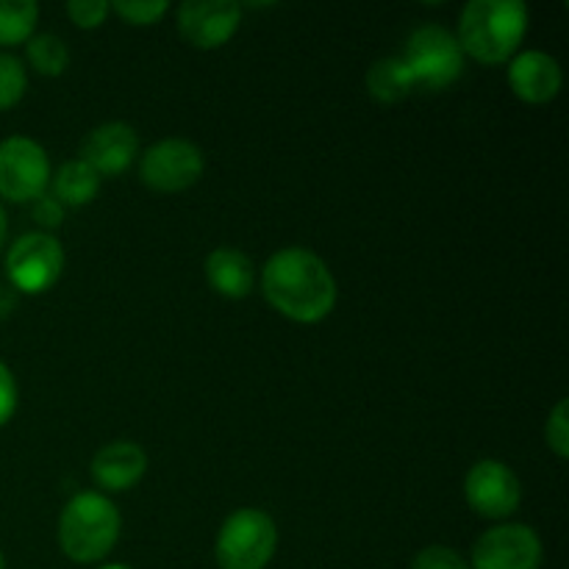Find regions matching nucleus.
Instances as JSON below:
<instances>
[{
  "mask_svg": "<svg viewBox=\"0 0 569 569\" xmlns=\"http://www.w3.org/2000/svg\"><path fill=\"white\" fill-rule=\"evenodd\" d=\"M109 3L106 0H70L67 3V14L76 22L78 28H98L103 26V20L109 17Z\"/></svg>",
  "mask_w": 569,
  "mask_h": 569,
  "instance_id": "obj_24",
  "label": "nucleus"
},
{
  "mask_svg": "<svg viewBox=\"0 0 569 569\" xmlns=\"http://www.w3.org/2000/svg\"><path fill=\"white\" fill-rule=\"evenodd\" d=\"M64 270V250L50 233H22L6 253V276L26 295L48 292Z\"/></svg>",
  "mask_w": 569,
  "mask_h": 569,
  "instance_id": "obj_6",
  "label": "nucleus"
},
{
  "mask_svg": "<svg viewBox=\"0 0 569 569\" xmlns=\"http://www.w3.org/2000/svg\"><path fill=\"white\" fill-rule=\"evenodd\" d=\"M411 569H470L465 559L456 553L453 548H445V545H431V548L420 550L411 561Z\"/></svg>",
  "mask_w": 569,
  "mask_h": 569,
  "instance_id": "obj_23",
  "label": "nucleus"
},
{
  "mask_svg": "<svg viewBox=\"0 0 569 569\" xmlns=\"http://www.w3.org/2000/svg\"><path fill=\"white\" fill-rule=\"evenodd\" d=\"M6 233H9V220H6V211L3 206H0V244L6 242Z\"/></svg>",
  "mask_w": 569,
  "mask_h": 569,
  "instance_id": "obj_28",
  "label": "nucleus"
},
{
  "mask_svg": "<svg viewBox=\"0 0 569 569\" xmlns=\"http://www.w3.org/2000/svg\"><path fill=\"white\" fill-rule=\"evenodd\" d=\"M139 153V137L126 122H103L83 137L78 159L92 167L100 178L120 176Z\"/></svg>",
  "mask_w": 569,
  "mask_h": 569,
  "instance_id": "obj_12",
  "label": "nucleus"
},
{
  "mask_svg": "<svg viewBox=\"0 0 569 569\" xmlns=\"http://www.w3.org/2000/svg\"><path fill=\"white\" fill-rule=\"evenodd\" d=\"M545 439H548V448L553 450L559 459L569 456V400H559L553 406L548 417V426H545Z\"/></svg>",
  "mask_w": 569,
  "mask_h": 569,
  "instance_id": "obj_22",
  "label": "nucleus"
},
{
  "mask_svg": "<svg viewBox=\"0 0 569 569\" xmlns=\"http://www.w3.org/2000/svg\"><path fill=\"white\" fill-rule=\"evenodd\" d=\"M144 472H148V456L137 442L126 439L103 445L92 459V481L103 492H126L142 481Z\"/></svg>",
  "mask_w": 569,
  "mask_h": 569,
  "instance_id": "obj_14",
  "label": "nucleus"
},
{
  "mask_svg": "<svg viewBox=\"0 0 569 569\" xmlns=\"http://www.w3.org/2000/svg\"><path fill=\"white\" fill-rule=\"evenodd\" d=\"M465 498L470 509L483 520H506L522 503L520 478L503 461L483 459L467 472Z\"/></svg>",
  "mask_w": 569,
  "mask_h": 569,
  "instance_id": "obj_9",
  "label": "nucleus"
},
{
  "mask_svg": "<svg viewBox=\"0 0 569 569\" xmlns=\"http://www.w3.org/2000/svg\"><path fill=\"white\" fill-rule=\"evenodd\" d=\"M261 292L272 309L303 326L326 320L337 306V281L331 270L306 248H283L272 253L261 270Z\"/></svg>",
  "mask_w": 569,
  "mask_h": 569,
  "instance_id": "obj_1",
  "label": "nucleus"
},
{
  "mask_svg": "<svg viewBox=\"0 0 569 569\" xmlns=\"http://www.w3.org/2000/svg\"><path fill=\"white\" fill-rule=\"evenodd\" d=\"M109 9L131 26H153L167 14L170 3H164V0H117Z\"/></svg>",
  "mask_w": 569,
  "mask_h": 569,
  "instance_id": "obj_21",
  "label": "nucleus"
},
{
  "mask_svg": "<svg viewBox=\"0 0 569 569\" xmlns=\"http://www.w3.org/2000/svg\"><path fill=\"white\" fill-rule=\"evenodd\" d=\"M33 220L42 222L44 228H59L61 220H64V206L53 198V194H39L33 200Z\"/></svg>",
  "mask_w": 569,
  "mask_h": 569,
  "instance_id": "obj_26",
  "label": "nucleus"
},
{
  "mask_svg": "<svg viewBox=\"0 0 569 569\" xmlns=\"http://www.w3.org/2000/svg\"><path fill=\"white\" fill-rule=\"evenodd\" d=\"M26 89H28V76L22 61L11 53H0V111L20 103Z\"/></svg>",
  "mask_w": 569,
  "mask_h": 569,
  "instance_id": "obj_20",
  "label": "nucleus"
},
{
  "mask_svg": "<svg viewBox=\"0 0 569 569\" xmlns=\"http://www.w3.org/2000/svg\"><path fill=\"white\" fill-rule=\"evenodd\" d=\"M100 569H131V567H126V565H103Z\"/></svg>",
  "mask_w": 569,
  "mask_h": 569,
  "instance_id": "obj_29",
  "label": "nucleus"
},
{
  "mask_svg": "<svg viewBox=\"0 0 569 569\" xmlns=\"http://www.w3.org/2000/svg\"><path fill=\"white\" fill-rule=\"evenodd\" d=\"M278 548V528L261 509H239L222 522L214 556L220 569H264Z\"/></svg>",
  "mask_w": 569,
  "mask_h": 569,
  "instance_id": "obj_4",
  "label": "nucleus"
},
{
  "mask_svg": "<svg viewBox=\"0 0 569 569\" xmlns=\"http://www.w3.org/2000/svg\"><path fill=\"white\" fill-rule=\"evenodd\" d=\"M11 306H14V298H11V295H9V289L0 287V317L9 315Z\"/></svg>",
  "mask_w": 569,
  "mask_h": 569,
  "instance_id": "obj_27",
  "label": "nucleus"
},
{
  "mask_svg": "<svg viewBox=\"0 0 569 569\" xmlns=\"http://www.w3.org/2000/svg\"><path fill=\"white\" fill-rule=\"evenodd\" d=\"M39 6L33 0H0V44H22L33 37Z\"/></svg>",
  "mask_w": 569,
  "mask_h": 569,
  "instance_id": "obj_18",
  "label": "nucleus"
},
{
  "mask_svg": "<svg viewBox=\"0 0 569 569\" xmlns=\"http://www.w3.org/2000/svg\"><path fill=\"white\" fill-rule=\"evenodd\" d=\"M203 150L189 139H161L144 150L139 178L153 192H183L203 176Z\"/></svg>",
  "mask_w": 569,
  "mask_h": 569,
  "instance_id": "obj_8",
  "label": "nucleus"
},
{
  "mask_svg": "<svg viewBox=\"0 0 569 569\" xmlns=\"http://www.w3.org/2000/svg\"><path fill=\"white\" fill-rule=\"evenodd\" d=\"M542 567V539L520 522L489 528L472 548L470 569H539Z\"/></svg>",
  "mask_w": 569,
  "mask_h": 569,
  "instance_id": "obj_10",
  "label": "nucleus"
},
{
  "mask_svg": "<svg viewBox=\"0 0 569 569\" xmlns=\"http://www.w3.org/2000/svg\"><path fill=\"white\" fill-rule=\"evenodd\" d=\"M50 161L42 144L28 137H9L0 142V198L28 203L48 192Z\"/></svg>",
  "mask_w": 569,
  "mask_h": 569,
  "instance_id": "obj_7",
  "label": "nucleus"
},
{
  "mask_svg": "<svg viewBox=\"0 0 569 569\" xmlns=\"http://www.w3.org/2000/svg\"><path fill=\"white\" fill-rule=\"evenodd\" d=\"M120 511L106 495L81 492L59 517V548L76 565H94L111 553L120 537Z\"/></svg>",
  "mask_w": 569,
  "mask_h": 569,
  "instance_id": "obj_3",
  "label": "nucleus"
},
{
  "mask_svg": "<svg viewBox=\"0 0 569 569\" xmlns=\"http://www.w3.org/2000/svg\"><path fill=\"white\" fill-rule=\"evenodd\" d=\"M48 187L50 192H53V198L59 200L64 209L67 206L76 209V206H89L94 198H98L100 176L92 170V167L83 164L81 159H72V161H64L56 176H50Z\"/></svg>",
  "mask_w": 569,
  "mask_h": 569,
  "instance_id": "obj_16",
  "label": "nucleus"
},
{
  "mask_svg": "<svg viewBox=\"0 0 569 569\" xmlns=\"http://www.w3.org/2000/svg\"><path fill=\"white\" fill-rule=\"evenodd\" d=\"M28 64L39 72V76H61L70 67V50L53 33H37L26 42Z\"/></svg>",
  "mask_w": 569,
  "mask_h": 569,
  "instance_id": "obj_19",
  "label": "nucleus"
},
{
  "mask_svg": "<svg viewBox=\"0 0 569 569\" xmlns=\"http://www.w3.org/2000/svg\"><path fill=\"white\" fill-rule=\"evenodd\" d=\"M400 61L409 70L415 87L445 89L465 70V53L461 44L448 28L422 26L406 42Z\"/></svg>",
  "mask_w": 569,
  "mask_h": 569,
  "instance_id": "obj_5",
  "label": "nucleus"
},
{
  "mask_svg": "<svg viewBox=\"0 0 569 569\" xmlns=\"http://www.w3.org/2000/svg\"><path fill=\"white\" fill-rule=\"evenodd\" d=\"M242 6L233 0H187L178 9V31L198 50H217L237 33Z\"/></svg>",
  "mask_w": 569,
  "mask_h": 569,
  "instance_id": "obj_11",
  "label": "nucleus"
},
{
  "mask_svg": "<svg viewBox=\"0 0 569 569\" xmlns=\"http://www.w3.org/2000/svg\"><path fill=\"white\" fill-rule=\"evenodd\" d=\"M17 411V381L9 367L0 361V428L14 417Z\"/></svg>",
  "mask_w": 569,
  "mask_h": 569,
  "instance_id": "obj_25",
  "label": "nucleus"
},
{
  "mask_svg": "<svg viewBox=\"0 0 569 569\" xmlns=\"http://www.w3.org/2000/svg\"><path fill=\"white\" fill-rule=\"evenodd\" d=\"M528 31V9L520 0H472L459 20L461 53L481 64H503Z\"/></svg>",
  "mask_w": 569,
  "mask_h": 569,
  "instance_id": "obj_2",
  "label": "nucleus"
},
{
  "mask_svg": "<svg viewBox=\"0 0 569 569\" xmlns=\"http://www.w3.org/2000/svg\"><path fill=\"white\" fill-rule=\"evenodd\" d=\"M0 569H6V559H3V553H0Z\"/></svg>",
  "mask_w": 569,
  "mask_h": 569,
  "instance_id": "obj_30",
  "label": "nucleus"
},
{
  "mask_svg": "<svg viewBox=\"0 0 569 569\" xmlns=\"http://www.w3.org/2000/svg\"><path fill=\"white\" fill-rule=\"evenodd\" d=\"M561 83H565L561 64L542 50H526L511 59L509 87L522 103H550L561 92Z\"/></svg>",
  "mask_w": 569,
  "mask_h": 569,
  "instance_id": "obj_13",
  "label": "nucleus"
},
{
  "mask_svg": "<svg viewBox=\"0 0 569 569\" xmlns=\"http://www.w3.org/2000/svg\"><path fill=\"white\" fill-rule=\"evenodd\" d=\"M206 281L217 295L231 300H242L256 287V267L242 250L217 248L206 256Z\"/></svg>",
  "mask_w": 569,
  "mask_h": 569,
  "instance_id": "obj_15",
  "label": "nucleus"
},
{
  "mask_svg": "<svg viewBox=\"0 0 569 569\" xmlns=\"http://www.w3.org/2000/svg\"><path fill=\"white\" fill-rule=\"evenodd\" d=\"M411 89H415V81H411L409 70L400 61V56H389V59L376 61L367 70V92L378 103H400L403 98H409Z\"/></svg>",
  "mask_w": 569,
  "mask_h": 569,
  "instance_id": "obj_17",
  "label": "nucleus"
}]
</instances>
